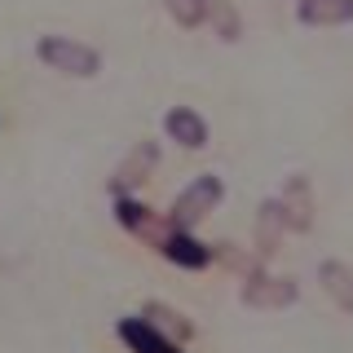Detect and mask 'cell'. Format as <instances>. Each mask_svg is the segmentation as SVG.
I'll list each match as a JSON object with an SVG mask.
<instances>
[{
	"label": "cell",
	"mask_w": 353,
	"mask_h": 353,
	"mask_svg": "<svg viewBox=\"0 0 353 353\" xmlns=\"http://www.w3.org/2000/svg\"><path fill=\"white\" fill-rule=\"evenodd\" d=\"M163 132H168V141H176L181 150H208V119L199 115L190 106H172L168 115H163Z\"/></svg>",
	"instance_id": "ba28073f"
},
{
	"label": "cell",
	"mask_w": 353,
	"mask_h": 353,
	"mask_svg": "<svg viewBox=\"0 0 353 353\" xmlns=\"http://www.w3.org/2000/svg\"><path fill=\"white\" fill-rule=\"evenodd\" d=\"M287 234V221H283V208H279V199H265V203L256 208V243H252V252H256V261L265 265L279 252V243Z\"/></svg>",
	"instance_id": "30bf717a"
},
{
	"label": "cell",
	"mask_w": 353,
	"mask_h": 353,
	"mask_svg": "<svg viewBox=\"0 0 353 353\" xmlns=\"http://www.w3.org/2000/svg\"><path fill=\"white\" fill-rule=\"evenodd\" d=\"M199 18H203V27H212L216 40L239 44V36H243V18H239L234 0H199Z\"/></svg>",
	"instance_id": "7c38bea8"
},
{
	"label": "cell",
	"mask_w": 353,
	"mask_h": 353,
	"mask_svg": "<svg viewBox=\"0 0 353 353\" xmlns=\"http://www.w3.org/2000/svg\"><path fill=\"white\" fill-rule=\"evenodd\" d=\"M115 336L128 345V353H181V345H172L168 336H159L146 318H119L115 323Z\"/></svg>",
	"instance_id": "9c48e42d"
},
{
	"label": "cell",
	"mask_w": 353,
	"mask_h": 353,
	"mask_svg": "<svg viewBox=\"0 0 353 353\" xmlns=\"http://www.w3.org/2000/svg\"><path fill=\"white\" fill-rule=\"evenodd\" d=\"M115 221L128 230L132 239H141L146 248H154L159 252V243L172 234V225H168V216H159V212H150L141 199H132V194H124V199H115Z\"/></svg>",
	"instance_id": "5b68a950"
},
{
	"label": "cell",
	"mask_w": 353,
	"mask_h": 353,
	"mask_svg": "<svg viewBox=\"0 0 353 353\" xmlns=\"http://www.w3.org/2000/svg\"><path fill=\"white\" fill-rule=\"evenodd\" d=\"M274 199H279V208H283L287 234H309V230H314V185H309L305 172H292Z\"/></svg>",
	"instance_id": "8992f818"
},
{
	"label": "cell",
	"mask_w": 353,
	"mask_h": 353,
	"mask_svg": "<svg viewBox=\"0 0 353 353\" xmlns=\"http://www.w3.org/2000/svg\"><path fill=\"white\" fill-rule=\"evenodd\" d=\"M296 5H301V0H296Z\"/></svg>",
	"instance_id": "e0dca14e"
},
{
	"label": "cell",
	"mask_w": 353,
	"mask_h": 353,
	"mask_svg": "<svg viewBox=\"0 0 353 353\" xmlns=\"http://www.w3.org/2000/svg\"><path fill=\"white\" fill-rule=\"evenodd\" d=\"M318 283H323L327 301L340 309V314H353V270L345 261H323L318 265Z\"/></svg>",
	"instance_id": "4fadbf2b"
},
{
	"label": "cell",
	"mask_w": 353,
	"mask_h": 353,
	"mask_svg": "<svg viewBox=\"0 0 353 353\" xmlns=\"http://www.w3.org/2000/svg\"><path fill=\"white\" fill-rule=\"evenodd\" d=\"M163 9L172 14V22L176 27H203V18H199V0H163Z\"/></svg>",
	"instance_id": "2e32d148"
},
{
	"label": "cell",
	"mask_w": 353,
	"mask_h": 353,
	"mask_svg": "<svg viewBox=\"0 0 353 353\" xmlns=\"http://www.w3.org/2000/svg\"><path fill=\"white\" fill-rule=\"evenodd\" d=\"M221 199H225V181H221L216 172H199L194 181L172 199V208H168V225H172V230H190V234H194V225L216 212Z\"/></svg>",
	"instance_id": "7a4b0ae2"
},
{
	"label": "cell",
	"mask_w": 353,
	"mask_h": 353,
	"mask_svg": "<svg viewBox=\"0 0 353 353\" xmlns=\"http://www.w3.org/2000/svg\"><path fill=\"white\" fill-rule=\"evenodd\" d=\"M212 261H221L225 270H234L239 279H248L252 270H256V252H243V248H234V243H212Z\"/></svg>",
	"instance_id": "9a60e30c"
},
{
	"label": "cell",
	"mask_w": 353,
	"mask_h": 353,
	"mask_svg": "<svg viewBox=\"0 0 353 353\" xmlns=\"http://www.w3.org/2000/svg\"><path fill=\"white\" fill-rule=\"evenodd\" d=\"M239 301L248 305V309H287V305L301 301V287H296V279H283V274H265V265H256V270L243 279Z\"/></svg>",
	"instance_id": "3957f363"
},
{
	"label": "cell",
	"mask_w": 353,
	"mask_h": 353,
	"mask_svg": "<svg viewBox=\"0 0 353 353\" xmlns=\"http://www.w3.org/2000/svg\"><path fill=\"white\" fill-rule=\"evenodd\" d=\"M154 163H159V141H137V146L115 163V172H110V181H106L110 199H124V194L137 190V185H146V176L154 172Z\"/></svg>",
	"instance_id": "277c9868"
},
{
	"label": "cell",
	"mask_w": 353,
	"mask_h": 353,
	"mask_svg": "<svg viewBox=\"0 0 353 353\" xmlns=\"http://www.w3.org/2000/svg\"><path fill=\"white\" fill-rule=\"evenodd\" d=\"M36 58L58 75H71V80H93L102 71V53L93 44H80L71 36H40L36 40Z\"/></svg>",
	"instance_id": "6da1fadb"
},
{
	"label": "cell",
	"mask_w": 353,
	"mask_h": 353,
	"mask_svg": "<svg viewBox=\"0 0 353 353\" xmlns=\"http://www.w3.org/2000/svg\"><path fill=\"white\" fill-rule=\"evenodd\" d=\"M141 318L159 331V336H168L172 345H185V340L194 336V323L181 314V309H172V305H163V301H146L141 305Z\"/></svg>",
	"instance_id": "8fae6325"
},
{
	"label": "cell",
	"mask_w": 353,
	"mask_h": 353,
	"mask_svg": "<svg viewBox=\"0 0 353 353\" xmlns=\"http://www.w3.org/2000/svg\"><path fill=\"white\" fill-rule=\"evenodd\" d=\"M296 18L305 27H345L353 22V0H301Z\"/></svg>",
	"instance_id": "5bb4252c"
},
{
	"label": "cell",
	"mask_w": 353,
	"mask_h": 353,
	"mask_svg": "<svg viewBox=\"0 0 353 353\" xmlns=\"http://www.w3.org/2000/svg\"><path fill=\"white\" fill-rule=\"evenodd\" d=\"M159 256L172 261L176 270H208V265H212V243L194 239L190 230H172V234L159 243Z\"/></svg>",
	"instance_id": "52a82bcc"
}]
</instances>
